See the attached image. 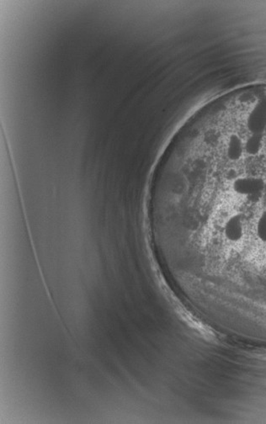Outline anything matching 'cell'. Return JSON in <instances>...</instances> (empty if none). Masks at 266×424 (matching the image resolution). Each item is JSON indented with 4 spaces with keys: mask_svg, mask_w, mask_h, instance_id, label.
Listing matches in <instances>:
<instances>
[{
    "mask_svg": "<svg viewBox=\"0 0 266 424\" xmlns=\"http://www.w3.org/2000/svg\"><path fill=\"white\" fill-rule=\"evenodd\" d=\"M232 187L235 193L254 201V199L260 198L264 192L265 182L260 177H239L235 179Z\"/></svg>",
    "mask_w": 266,
    "mask_h": 424,
    "instance_id": "obj_1",
    "label": "cell"
},
{
    "mask_svg": "<svg viewBox=\"0 0 266 424\" xmlns=\"http://www.w3.org/2000/svg\"><path fill=\"white\" fill-rule=\"evenodd\" d=\"M244 141L237 134H231L227 139L225 148L227 159L231 162H237L244 155Z\"/></svg>",
    "mask_w": 266,
    "mask_h": 424,
    "instance_id": "obj_3",
    "label": "cell"
},
{
    "mask_svg": "<svg viewBox=\"0 0 266 424\" xmlns=\"http://www.w3.org/2000/svg\"><path fill=\"white\" fill-rule=\"evenodd\" d=\"M246 127L250 133L266 131V97L254 103L246 118Z\"/></svg>",
    "mask_w": 266,
    "mask_h": 424,
    "instance_id": "obj_2",
    "label": "cell"
},
{
    "mask_svg": "<svg viewBox=\"0 0 266 424\" xmlns=\"http://www.w3.org/2000/svg\"><path fill=\"white\" fill-rule=\"evenodd\" d=\"M264 133H252L244 143L245 152L249 156H256L263 148Z\"/></svg>",
    "mask_w": 266,
    "mask_h": 424,
    "instance_id": "obj_4",
    "label": "cell"
},
{
    "mask_svg": "<svg viewBox=\"0 0 266 424\" xmlns=\"http://www.w3.org/2000/svg\"><path fill=\"white\" fill-rule=\"evenodd\" d=\"M258 245L264 248V254L266 251V210L262 213L260 219L257 221L256 234H254Z\"/></svg>",
    "mask_w": 266,
    "mask_h": 424,
    "instance_id": "obj_5",
    "label": "cell"
}]
</instances>
